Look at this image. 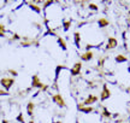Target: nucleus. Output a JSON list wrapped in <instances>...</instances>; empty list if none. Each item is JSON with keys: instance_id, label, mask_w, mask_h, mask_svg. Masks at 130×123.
<instances>
[{"instance_id": "obj_15", "label": "nucleus", "mask_w": 130, "mask_h": 123, "mask_svg": "<svg viewBox=\"0 0 130 123\" xmlns=\"http://www.w3.org/2000/svg\"><path fill=\"white\" fill-rule=\"evenodd\" d=\"M28 4H29V6H30V7H31L34 11H35V12H37V13H40V12H41V7H40L39 5H36L35 3H31V1H29Z\"/></svg>"}, {"instance_id": "obj_27", "label": "nucleus", "mask_w": 130, "mask_h": 123, "mask_svg": "<svg viewBox=\"0 0 130 123\" xmlns=\"http://www.w3.org/2000/svg\"><path fill=\"white\" fill-rule=\"evenodd\" d=\"M118 116H119V114H113L112 115V117H113V118H117Z\"/></svg>"}, {"instance_id": "obj_13", "label": "nucleus", "mask_w": 130, "mask_h": 123, "mask_svg": "<svg viewBox=\"0 0 130 123\" xmlns=\"http://www.w3.org/2000/svg\"><path fill=\"white\" fill-rule=\"evenodd\" d=\"M101 116L104 117V118H112V114L108 111V109L107 107H105V106H102V111H101Z\"/></svg>"}, {"instance_id": "obj_16", "label": "nucleus", "mask_w": 130, "mask_h": 123, "mask_svg": "<svg viewBox=\"0 0 130 123\" xmlns=\"http://www.w3.org/2000/svg\"><path fill=\"white\" fill-rule=\"evenodd\" d=\"M58 43H59V46H60L63 50H68V46H66V41H65L63 38H58Z\"/></svg>"}, {"instance_id": "obj_1", "label": "nucleus", "mask_w": 130, "mask_h": 123, "mask_svg": "<svg viewBox=\"0 0 130 123\" xmlns=\"http://www.w3.org/2000/svg\"><path fill=\"white\" fill-rule=\"evenodd\" d=\"M13 83H14V79L13 77H3L1 80H0V85L3 86L5 88V90L7 92V90L13 86Z\"/></svg>"}, {"instance_id": "obj_30", "label": "nucleus", "mask_w": 130, "mask_h": 123, "mask_svg": "<svg viewBox=\"0 0 130 123\" xmlns=\"http://www.w3.org/2000/svg\"><path fill=\"white\" fill-rule=\"evenodd\" d=\"M128 71H129V72H130V65L128 66Z\"/></svg>"}, {"instance_id": "obj_4", "label": "nucleus", "mask_w": 130, "mask_h": 123, "mask_svg": "<svg viewBox=\"0 0 130 123\" xmlns=\"http://www.w3.org/2000/svg\"><path fill=\"white\" fill-rule=\"evenodd\" d=\"M77 110L82 114H92V112L95 111L93 106H86V105H83V103H79L77 105Z\"/></svg>"}, {"instance_id": "obj_21", "label": "nucleus", "mask_w": 130, "mask_h": 123, "mask_svg": "<svg viewBox=\"0 0 130 123\" xmlns=\"http://www.w3.org/2000/svg\"><path fill=\"white\" fill-rule=\"evenodd\" d=\"M104 64H105V58L101 57L100 59H99V62H98V66H99V68H102Z\"/></svg>"}, {"instance_id": "obj_2", "label": "nucleus", "mask_w": 130, "mask_h": 123, "mask_svg": "<svg viewBox=\"0 0 130 123\" xmlns=\"http://www.w3.org/2000/svg\"><path fill=\"white\" fill-rule=\"evenodd\" d=\"M52 100H53V103L56 105H58L59 107H66V103H65V100L64 98L61 97L60 94H54V95H52Z\"/></svg>"}, {"instance_id": "obj_18", "label": "nucleus", "mask_w": 130, "mask_h": 123, "mask_svg": "<svg viewBox=\"0 0 130 123\" xmlns=\"http://www.w3.org/2000/svg\"><path fill=\"white\" fill-rule=\"evenodd\" d=\"M5 34H6V28L3 23H0V38L5 36Z\"/></svg>"}, {"instance_id": "obj_3", "label": "nucleus", "mask_w": 130, "mask_h": 123, "mask_svg": "<svg viewBox=\"0 0 130 123\" xmlns=\"http://www.w3.org/2000/svg\"><path fill=\"white\" fill-rule=\"evenodd\" d=\"M110 97H111V90L108 89V87H107L106 83H104V85H102L101 94H100V100H101V101H105V100H107Z\"/></svg>"}, {"instance_id": "obj_20", "label": "nucleus", "mask_w": 130, "mask_h": 123, "mask_svg": "<svg viewBox=\"0 0 130 123\" xmlns=\"http://www.w3.org/2000/svg\"><path fill=\"white\" fill-rule=\"evenodd\" d=\"M17 122L19 123H25V121H24V117H23V114H19L18 116H17Z\"/></svg>"}, {"instance_id": "obj_24", "label": "nucleus", "mask_w": 130, "mask_h": 123, "mask_svg": "<svg viewBox=\"0 0 130 123\" xmlns=\"http://www.w3.org/2000/svg\"><path fill=\"white\" fill-rule=\"evenodd\" d=\"M21 39V36H19L18 34H13V36L11 38V41H13V40H19Z\"/></svg>"}, {"instance_id": "obj_26", "label": "nucleus", "mask_w": 130, "mask_h": 123, "mask_svg": "<svg viewBox=\"0 0 130 123\" xmlns=\"http://www.w3.org/2000/svg\"><path fill=\"white\" fill-rule=\"evenodd\" d=\"M47 88H48V86H47V85H43V87L41 88V90H47Z\"/></svg>"}, {"instance_id": "obj_23", "label": "nucleus", "mask_w": 130, "mask_h": 123, "mask_svg": "<svg viewBox=\"0 0 130 123\" xmlns=\"http://www.w3.org/2000/svg\"><path fill=\"white\" fill-rule=\"evenodd\" d=\"M52 4H54V1H45V3H43V7H45V9H46V7H48V6H50V5H52Z\"/></svg>"}, {"instance_id": "obj_11", "label": "nucleus", "mask_w": 130, "mask_h": 123, "mask_svg": "<svg viewBox=\"0 0 130 123\" xmlns=\"http://www.w3.org/2000/svg\"><path fill=\"white\" fill-rule=\"evenodd\" d=\"M98 24H99L100 28H106L107 25L110 24V22H108V19L107 18H104V17H102V18L98 19Z\"/></svg>"}, {"instance_id": "obj_28", "label": "nucleus", "mask_w": 130, "mask_h": 123, "mask_svg": "<svg viewBox=\"0 0 130 123\" xmlns=\"http://www.w3.org/2000/svg\"><path fill=\"white\" fill-rule=\"evenodd\" d=\"M52 123H63L61 121H56V122H52Z\"/></svg>"}, {"instance_id": "obj_8", "label": "nucleus", "mask_w": 130, "mask_h": 123, "mask_svg": "<svg viewBox=\"0 0 130 123\" xmlns=\"http://www.w3.org/2000/svg\"><path fill=\"white\" fill-rule=\"evenodd\" d=\"M81 69H82V62H76L75 65L71 68L70 72H71V75L72 76H77V75L81 74Z\"/></svg>"}, {"instance_id": "obj_14", "label": "nucleus", "mask_w": 130, "mask_h": 123, "mask_svg": "<svg viewBox=\"0 0 130 123\" xmlns=\"http://www.w3.org/2000/svg\"><path fill=\"white\" fill-rule=\"evenodd\" d=\"M74 40H75V45L79 47V42H81V34L78 32H75L74 33Z\"/></svg>"}, {"instance_id": "obj_17", "label": "nucleus", "mask_w": 130, "mask_h": 123, "mask_svg": "<svg viewBox=\"0 0 130 123\" xmlns=\"http://www.w3.org/2000/svg\"><path fill=\"white\" fill-rule=\"evenodd\" d=\"M71 27V21H64V23H63V29H64V32H68Z\"/></svg>"}, {"instance_id": "obj_22", "label": "nucleus", "mask_w": 130, "mask_h": 123, "mask_svg": "<svg viewBox=\"0 0 130 123\" xmlns=\"http://www.w3.org/2000/svg\"><path fill=\"white\" fill-rule=\"evenodd\" d=\"M7 72H9V74H11L12 76H17V75H18L17 70H14V69H9V70H7Z\"/></svg>"}, {"instance_id": "obj_25", "label": "nucleus", "mask_w": 130, "mask_h": 123, "mask_svg": "<svg viewBox=\"0 0 130 123\" xmlns=\"http://www.w3.org/2000/svg\"><path fill=\"white\" fill-rule=\"evenodd\" d=\"M1 95H9V92H6L5 89H0V97Z\"/></svg>"}, {"instance_id": "obj_9", "label": "nucleus", "mask_w": 130, "mask_h": 123, "mask_svg": "<svg viewBox=\"0 0 130 123\" xmlns=\"http://www.w3.org/2000/svg\"><path fill=\"white\" fill-rule=\"evenodd\" d=\"M94 57V52L93 51H86L84 53H82L81 54V60H83V62H89V60H92Z\"/></svg>"}, {"instance_id": "obj_32", "label": "nucleus", "mask_w": 130, "mask_h": 123, "mask_svg": "<svg viewBox=\"0 0 130 123\" xmlns=\"http://www.w3.org/2000/svg\"><path fill=\"white\" fill-rule=\"evenodd\" d=\"M129 14H130V10H129Z\"/></svg>"}, {"instance_id": "obj_7", "label": "nucleus", "mask_w": 130, "mask_h": 123, "mask_svg": "<svg viewBox=\"0 0 130 123\" xmlns=\"http://www.w3.org/2000/svg\"><path fill=\"white\" fill-rule=\"evenodd\" d=\"M98 100H99V98H98L96 95H94V94H89L86 99L82 101L83 103V105H86V106H92V105L94 104V103H96Z\"/></svg>"}, {"instance_id": "obj_31", "label": "nucleus", "mask_w": 130, "mask_h": 123, "mask_svg": "<svg viewBox=\"0 0 130 123\" xmlns=\"http://www.w3.org/2000/svg\"><path fill=\"white\" fill-rule=\"evenodd\" d=\"M76 123H81V122H79V121H76Z\"/></svg>"}, {"instance_id": "obj_6", "label": "nucleus", "mask_w": 130, "mask_h": 123, "mask_svg": "<svg viewBox=\"0 0 130 123\" xmlns=\"http://www.w3.org/2000/svg\"><path fill=\"white\" fill-rule=\"evenodd\" d=\"M117 46H118V40H117L116 38L111 36V38L107 39V43H106V46H105V48L108 51V50H113V48H116Z\"/></svg>"}, {"instance_id": "obj_29", "label": "nucleus", "mask_w": 130, "mask_h": 123, "mask_svg": "<svg viewBox=\"0 0 130 123\" xmlns=\"http://www.w3.org/2000/svg\"><path fill=\"white\" fill-rule=\"evenodd\" d=\"M29 123H35V122H34V119H30V121H29Z\"/></svg>"}, {"instance_id": "obj_10", "label": "nucleus", "mask_w": 130, "mask_h": 123, "mask_svg": "<svg viewBox=\"0 0 130 123\" xmlns=\"http://www.w3.org/2000/svg\"><path fill=\"white\" fill-rule=\"evenodd\" d=\"M34 110H35L34 101H29L28 104H27V114H28L29 116H32V115H34Z\"/></svg>"}, {"instance_id": "obj_19", "label": "nucleus", "mask_w": 130, "mask_h": 123, "mask_svg": "<svg viewBox=\"0 0 130 123\" xmlns=\"http://www.w3.org/2000/svg\"><path fill=\"white\" fill-rule=\"evenodd\" d=\"M88 7L90 10H93V11H98V10H99V6H98L96 4H94V3H90V4L88 5Z\"/></svg>"}, {"instance_id": "obj_5", "label": "nucleus", "mask_w": 130, "mask_h": 123, "mask_svg": "<svg viewBox=\"0 0 130 123\" xmlns=\"http://www.w3.org/2000/svg\"><path fill=\"white\" fill-rule=\"evenodd\" d=\"M31 87L32 88H37V89H41L42 87H43V83L41 82L40 77H39L37 75H32V77H31Z\"/></svg>"}, {"instance_id": "obj_12", "label": "nucleus", "mask_w": 130, "mask_h": 123, "mask_svg": "<svg viewBox=\"0 0 130 123\" xmlns=\"http://www.w3.org/2000/svg\"><path fill=\"white\" fill-rule=\"evenodd\" d=\"M115 60H116V63H118V64H121V63H125L126 60H128V58L124 56V54H122V53H119V54H117L116 58H115Z\"/></svg>"}, {"instance_id": "obj_33", "label": "nucleus", "mask_w": 130, "mask_h": 123, "mask_svg": "<svg viewBox=\"0 0 130 123\" xmlns=\"http://www.w3.org/2000/svg\"><path fill=\"white\" fill-rule=\"evenodd\" d=\"M129 90H130V88H129Z\"/></svg>"}]
</instances>
